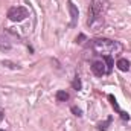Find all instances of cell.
I'll return each instance as SVG.
<instances>
[{
	"mask_svg": "<svg viewBox=\"0 0 131 131\" xmlns=\"http://www.w3.org/2000/svg\"><path fill=\"white\" fill-rule=\"evenodd\" d=\"M124 46L122 43L116 41V40H110V38H92L87 40V43L84 44V53L90 55V57H104V55H119L122 53Z\"/></svg>",
	"mask_w": 131,
	"mask_h": 131,
	"instance_id": "obj_1",
	"label": "cell"
},
{
	"mask_svg": "<svg viewBox=\"0 0 131 131\" xmlns=\"http://www.w3.org/2000/svg\"><path fill=\"white\" fill-rule=\"evenodd\" d=\"M110 2L108 0H92L90 6H89V18H87V25L90 28H95L96 25L104 21V17L108 11Z\"/></svg>",
	"mask_w": 131,
	"mask_h": 131,
	"instance_id": "obj_2",
	"label": "cell"
},
{
	"mask_svg": "<svg viewBox=\"0 0 131 131\" xmlns=\"http://www.w3.org/2000/svg\"><path fill=\"white\" fill-rule=\"evenodd\" d=\"M6 17L14 23H20V21H23L29 17V11L25 6H12V8L8 9Z\"/></svg>",
	"mask_w": 131,
	"mask_h": 131,
	"instance_id": "obj_3",
	"label": "cell"
},
{
	"mask_svg": "<svg viewBox=\"0 0 131 131\" xmlns=\"http://www.w3.org/2000/svg\"><path fill=\"white\" fill-rule=\"evenodd\" d=\"M90 70H92V73H93L95 76H98V78H102L104 75H108V73H107V63L104 61L102 57L93 60V61L90 63Z\"/></svg>",
	"mask_w": 131,
	"mask_h": 131,
	"instance_id": "obj_4",
	"label": "cell"
},
{
	"mask_svg": "<svg viewBox=\"0 0 131 131\" xmlns=\"http://www.w3.org/2000/svg\"><path fill=\"white\" fill-rule=\"evenodd\" d=\"M67 8H69V12H70V23H69V26H70V28H76L78 18H79L78 6H76L72 0H67Z\"/></svg>",
	"mask_w": 131,
	"mask_h": 131,
	"instance_id": "obj_5",
	"label": "cell"
},
{
	"mask_svg": "<svg viewBox=\"0 0 131 131\" xmlns=\"http://www.w3.org/2000/svg\"><path fill=\"white\" fill-rule=\"evenodd\" d=\"M107 98H108V101H110V104H111V107L114 108V111H116V113H117V114L121 116V119H122L124 122H128V121H130V114H128L127 111H124V110L121 108V105H119V102H117V99L114 98L113 95H108Z\"/></svg>",
	"mask_w": 131,
	"mask_h": 131,
	"instance_id": "obj_6",
	"label": "cell"
},
{
	"mask_svg": "<svg viewBox=\"0 0 131 131\" xmlns=\"http://www.w3.org/2000/svg\"><path fill=\"white\" fill-rule=\"evenodd\" d=\"M116 67H117L121 72H128L130 67H131V63L127 58H119V60L116 61Z\"/></svg>",
	"mask_w": 131,
	"mask_h": 131,
	"instance_id": "obj_7",
	"label": "cell"
},
{
	"mask_svg": "<svg viewBox=\"0 0 131 131\" xmlns=\"http://www.w3.org/2000/svg\"><path fill=\"white\" fill-rule=\"evenodd\" d=\"M11 47H12V44H11L9 38L2 34V35H0V50H9Z\"/></svg>",
	"mask_w": 131,
	"mask_h": 131,
	"instance_id": "obj_8",
	"label": "cell"
},
{
	"mask_svg": "<svg viewBox=\"0 0 131 131\" xmlns=\"http://www.w3.org/2000/svg\"><path fill=\"white\" fill-rule=\"evenodd\" d=\"M111 122H113V116H108L104 122H99L98 125H96V128H98V131H107L108 127L111 125Z\"/></svg>",
	"mask_w": 131,
	"mask_h": 131,
	"instance_id": "obj_9",
	"label": "cell"
},
{
	"mask_svg": "<svg viewBox=\"0 0 131 131\" xmlns=\"http://www.w3.org/2000/svg\"><path fill=\"white\" fill-rule=\"evenodd\" d=\"M55 99H57L58 102H67V101L70 99V95H69L66 90H58V92L55 93Z\"/></svg>",
	"mask_w": 131,
	"mask_h": 131,
	"instance_id": "obj_10",
	"label": "cell"
},
{
	"mask_svg": "<svg viewBox=\"0 0 131 131\" xmlns=\"http://www.w3.org/2000/svg\"><path fill=\"white\" fill-rule=\"evenodd\" d=\"M72 89L76 90V92L82 90V81H81V76H79L78 73L75 75V78H73V81H72Z\"/></svg>",
	"mask_w": 131,
	"mask_h": 131,
	"instance_id": "obj_11",
	"label": "cell"
},
{
	"mask_svg": "<svg viewBox=\"0 0 131 131\" xmlns=\"http://www.w3.org/2000/svg\"><path fill=\"white\" fill-rule=\"evenodd\" d=\"M102 58H104V61L107 63V73L110 75V73L113 72V66H114V60H113V57H111V55H104Z\"/></svg>",
	"mask_w": 131,
	"mask_h": 131,
	"instance_id": "obj_12",
	"label": "cell"
},
{
	"mask_svg": "<svg viewBox=\"0 0 131 131\" xmlns=\"http://www.w3.org/2000/svg\"><path fill=\"white\" fill-rule=\"evenodd\" d=\"M70 111H72L73 116H76V117H82V110H81L78 105H72V107H70Z\"/></svg>",
	"mask_w": 131,
	"mask_h": 131,
	"instance_id": "obj_13",
	"label": "cell"
},
{
	"mask_svg": "<svg viewBox=\"0 0 131 131\" xmlns=\"http://www.w3.org/2000/svg\"><path fill=\"white\" fill-rule=\"evenodd\" d=\"M84 41H87V35H85V34H79V35L75 38V43H76V44H82Z\"/></svg>",
	"mask_w": 131,
	"mask_h": 131,
	"instance_id": "obj_14",
	"label": "cell"
},
{
	"mask_svg": "<svg viewBox=\"0 0 131 131\" xmlns=\"http://www.w3.org/2000/svg\"><path fill=\"white\" fill-rule=\"evenodd\" d=\"M3 66L9 67V69H20V66L15 64V63H11V61H3Z\"/></svg>",
	"mask_w": 131,
	"mask_h": 131,
	"instance_id": "obj_15",
	"label": "cell"
},
{
	"mask_svg": "<svg viewBox=\"0 0 131 131\" xmlns=\"http://www.w3.org/2000/svg\"><path fill=\"white\" fill-rule=\"evenodd\" d=\"M3 119H5V110H3V108L0 107V122H2Z\"/></svg>",
	"mask_w": 131,
	"mask_h": 131,
	"instance_id": "obj_16",
	"label": "cell"
},
{
	"mask_svg": "<svg viewBox=\"0 0 131 131\" xmlns=\"http://www.w3.org/2000/svg\"><path fill=\"white\" fill-rule=\"evenodd\" d=\"M0 131H5V130H2V128H0Z\"/></svg>",
	"mask_w": 131,
	"mask_h": 131,
	"instance_id": "obj_17",
	"label": "cell"
}]
</instances>
